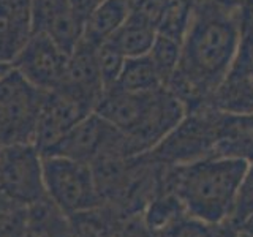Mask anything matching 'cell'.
I'll return each mask as SVG.
<instances>
[{"instance_id": "cell-26", "label": "cell", "mask_w": 253, "mask_h": 237, "mask_svg": "<svg viewBox=\"0 0 253 237\" xmlns=\"http://www.w3.org/2000/svg\"><path fill=\"white\" fill-rule=\"evenodd\" d=\"M172 2L174 0H128L130 14L138 16L157 29Z\"/></svg>"}, {"instance_id": "cell-23", "label": "cell", "mask_w": 253, "mask_h": 237, "mask_svg": "<svg viewBox=\"0 0 253 237\" xmlns=\"http://www.w3.org/2000/svg\"><path fill=\"white\" fill-rule=\"evenodd\" d=\"M97 59H98V68H100L105 90L111 89V87H114L117 84L126 57L117 49V46L111 40H108L106 43H103L97 47Z\"/></svg>"}, {"instance_id": "cell-4", "label": "cell", "mask_w": 253, "mask_h": 237, "mask_svg": "<svg viewBox=\"0 0 253 237\" xmlns=\"http://www.w3.org/2000/svg\"><path fill=\"white\" fill-rule=\"evenodd\" d=\"M217 108L206 105L185 113L182 120L146 155L158 164L180 166L213 155Z\"/></svg>"}, {"instance_id": "cell-3", "label": "cell", "mask_w": 253, "mask_h": 237, "mask_svg": "<svg viewBox=\"0 0 253 237\" xmlns=\"http://www.w3.org/2000/svg\"><path fill=\"white\" fill-rule=\"evenodd\" d=\"M93 113L124 134L133 155H141L154 149L187 111L165 85L146 93L111 87L101 93Z\"/></svg>"}, {"instance_id": "cell-24", "label": "cell", "mask_w": 253, "mask_h": 237, "mask_svg": "<svg viewBox=\"0 0 253 237\" xmlns=\"http://www.w3.org/2000/svg\"><path fill=\"white\" fill-rule=\"evenodd\" d=\"M253 218V161L247 164L242 180L237 188L234 209L229 223L241 229L249 220Z\"/></svg>"}, {"instance_id": "cell-27", "label": "cell", "mask_w": 253, "mask_h": 237, "mask_svg": "<svg viewBox=\"0 0 253 237\" xmlns=\"http://www.w3.org/2000/svg\"><path fill=\"white\" fill-rule=\"evenodd\" d=\"M100 2L101 0H68V6L71 13L75 14V18L83 24V29H84V22L87 21V18H89L90 13L93 11V8Z\"/></svg>"}, {"instance_id": "cell-19", "label": "cell", "mask_w": 253, "mask_h": 237, "mask_svg": "<svg viewBox=\"0 0 253 237\" xmlns=\"http://www.w3.org/2000/svg\"><path fill=\"white\" fill-rule=\"evenodd\" d=\"M154 237H241V231L229 221L211 225L192 217H184L162 231L154 233Z\"/></svg>"}, {"instance_id": "cell-32", "label": "cell", "mask_w": 253, "mask_h": 237, "mask_svg": "<svg viewBox=\"0 0 253 237\" xmlns=\"http://www.w3.org/2000/svg\"><path fill=\"white\" fill-rule=\"evenodd\" d=\"M250 2H252V3H253V0H250Z\"/></svg>"}, {"instance_id": "cell-10", "label": "cell", "mask_w": 253, "mask_h": 237, "mask_svg": "<svg viewBox=\"0 0 253 237\" xmlns=\"http://www.w3.org/2000/svg\"><path fill=\"white\" fill-rule=\"evenodd\" d=\"M93 111V101L65 87L47 92L38 116L34 144L43 154Z\"/></svg>"}, {"instance_id": "cell-22", "label": "cell", "mask_w": 253, "mask_h": 237, "mask_svg": "<svg viewBox=\"0 0 253 237\" xmlns=\"http://www.w3.org/2000/svg\"><path fill=\"white\" fill-rule=\"evenodd\" d=\"M29 205L0 190V237H24Z\"/></svg>"}, {"instance_id": "cell-5", "label": "cell", "mask_w": 253, "mask_h": 237, "mask_svg": "<svg viewBox=\"0 0 253 237\" xmlns=\"http://www.w3.org/2000/svg\"><path fill=\"white\" fill-rule=\"evenodd\" d=\"M46 93L14 68L0 78V147L35 141Z\"/></svg>"}, {"instance_id": "cell-13", "label": "cell", "mask_w": 253, "mask_h": 237, "mask_svg": "<svg viewBox=\"0 0 253 237\" xmlns=\"http://www.w3.org/2000/svg\"><path fill=\"white\" fill-rule=\"evenodd\" d=\"M213 155L244 163L253 161V111L217 108Z\"/></svg>"}, {"instance_id": "cell-1", "label": "cell", "mask_w": 253, "mask_h": 237, "mask_svg": "<svg viewBox=\"0 0 253 237\" xmlns=\"http://www.w3.org/2000/svg\"><path fill=\"white\" fill-rule=\"evenodd\" d=\"M242 2L195 8L177 70L166 84L187 113L211 105L241 43Z\"/></svg>"}, {"instance_id": "cell-9", "label": "cell", "mask_w": 253, "mask_h": 237, "mask_svg": "<svg viewBox=\"0 0 253 237\" xmlns=\"http://www.w3.org/2000/svg\"><path fill=\"white\" fill-rule=\"evenodd\" d=\"M223 111H253V3L242 2V34L236 59L211 101Z\"/></svg>"}, {"instance_id": "cell-28", "label": "cell", "mask_w": 253, "mask_h": 237, "mask_svg": "<svg viewBox=\"0 0 253 237\" xmlns=\"http://www.w3.org/2000/svg\"><path fill=\"white\" fill-rule=\"evenodd\" d=\"M184 2L195 10V8L206 6V5H215V3H234V2H241V0H184Z\"/></svg>"}, {"instance_id": "cell-16", "label": "cell", "mask_w": 253, "mask_h": 237, "mask_svg": "<svg viewBox=\"0 0 253 237\" xmlns=\"http://www.w3.org/2000/svg\"><path fill=\"white\" fill-rule=\"evenodd\" d=\"M24 237H73L70 217L44 196L29 205Z\"/></svg>"}, {"instance_id": "cell-18", "label": "cell", "mask_w": 253, "mask_h": 237, "mask_svg": "<svg viewBox=\"0 0 253 237\" xmlns=\"http://www.w3.org/2000/svg\"><path fill=\"white\" fill-rule=\"evenodd\" d=\"M114 87L126 92L146 93L162 89L165 82L149 55H141L125 60L122 73Z\"/></svg>"}, {"instance_id": "cell-17", "label": "cell", "mask_w": 253, "mask_h": 237, "mask_svg": "<svg viewBox=\"0 0 253 237\" xmlns=\"http://www.w3.org/2000/svg\"><path fill=\"white\" fill-rule=\"evenodd\" d=\"M155 35L157 29L152 24L146 22L138 16L128 14V18L125 19L121 29L114 34V37L111 38V41L117 46V49L126 59H131L147 55L154 44Z\"/></svg>"}, {"instance_id": "cell-29", "label": "cell", "mask_w": 253, "mask_h": 237, "mask_svg": "<svg viewBox=\"0 0 253 237\" xmlns=\"http://www.w3.org/2000/svg\"><path fill=\"white\" fill-rule=\"evenodd\" d=\"M239 231H242V233H245V234H249L250 237H253V218L252 220H249L247 223H245Z\"/></svg>"}, {"instance_id": "cell-2", "label": "cell", "mask_w": 253, "mask_h": 237, "mask_svg": "<svg viewBox=\"0 0 253 237\" xmlns=\"http://www.w3.org/2000/svg\"><path fill=\"white\" fill-rule=\"evenodd\" d=\"M249 163L211 157L180 166L162 164V184L184 204L187 217L211 225L228 223Z\"/></svg>"}, {"instance_id": "cell-30", "label": "cell", "mask_w": 253, "mask_h": 237, "mask_svg": "<svg viewBox=\"0 0 253 237\" xmlns=\"http://www.w3.org/2000/svg\"><path fill=\"white\" fill-rule=\"evenodd\" d=\"M11 68H13L11 65H5V63H0V78H3Z\"/></svg>"}, {"instance_id": "cell-12", "label": "cell", "mask_w": 253, "mask_h": 237, "mask_svg": "<svg viewBox=\"0 0 253 237\" xmlns=\"http://www.w3.org/2000/svg\"><path fill=\"white\" fill-rule=\"evenodd\" d=\"M73 237H154L142 215L125 213L108 204L70 217Z\"/></svg>"}, {"instance_id": "cell-14", "label": "cell", "mask_w": 253, "mask_h": 237, "mask_svg": "<svg viewBox=\"0 0 253 237\" xmlns=\"http://www.w3.org/2000/svg\"><path fill=\"white\" fill-rule=\"evenodd\" d=\"M59 87L83 95L97 106L101 93L105 92L98 68L97 47L84 43L83 40L78 43L75 51L68 55L65 76Z\"/></svg>"}, {"instance_id": "cell-25", "label": "cell", "mask_w": 253, "mask_h": 237, "mask_svg": "<svg viewBox=\"0 0 253 237\" xmlns=\"http://www.w3.org/2000/svg\"><path fill=\"white\" fill-rule=\"evenodd\" d=\"M68 8V0H32V32H44L49 22Z\"/></svg>"}, {"instance_id": "cell-20", "label": "cell", "mask_w": 253, "mask_h": 237, "mask_svg": "<svg viewBox=\"0 0 253 237\" xmlns=\"http://www.w3.org/2000/svg\"><path fill=\"white\" fill-rule=\"evenodd\" d=\"M32 26L0 16V63L11 65L32 37Z\"/></svg>"}, {"instance_id": "cell-15", "label": "cell", "mask_w": 253, "mask_h": 237, "mask_svg": "<svg viewBox=\"0 0 253 237\" xmlns=\"http://www.w3.org/2000/svg\"><path fill=\"white\" fill-rule=\"evenodd\" d=\"M128 14V0H101L84 22L81 40L93 47H98L114 37Z\"/></svg>"}, {"instance_id": "cell-8", "label": "cell", "mask_w": 253, "mask_h": 237, "mask_svg": "<svg viewBox=\"0 0 253 237\" xmlns=\"http://www.w3.org/2000/svg\"><path fill=\"white\" fill-rule=\"evenodd\" d=\"M0 190L27 205L47 196L43 155L34 142L0 147Z\"/></svg>"}, {"instance_id": "cell-7", "label": "cell", "mask_w": 253, "mask_h": 237, "mask_svg": "<svg viewBox=\"0 0 253 237\" xmlns=\"http://www.w3.org/2000/svg\"><path fill=\"white\" fill-rule=\"evenodd\" d=\"M108 154L133 157L124 134L103 120L98 114L92 113L67 134H63L55 144L46 149L42 155L63 157L90 164L97 158Z\"/></svg>"}, {"instance_id": "cell-6", "label": "cell", "mask_w": 253, "mask_h": 237, "mask_svg": "<svg viewBox=\"0 0 253 237\" xmlns=\"http://www.w3.org/2000/svg\"><path fill=\"white\" fill-rule=\"evenodd\" d=\"M47 198L68 217L103 204L90 164L63 157H43Z\"/></svg>"}, {"instance_id": "cell-21", "label": "cell", "mask_w": 253, "mask_h": 237, "mask_svg": "<svg viewBox=\"0 0 253 237\" xmlns=\"http://www.w3.org/2000/svg\"><path fill=\"white\" fill-rule=\"evenodd\" d=\"M180 52H182V41L157 32L154 44L150 47L147 55L154 62V65L158 73H160L165 85L168 84L171 76L174 75V71L177 70Z\"/></svg>"}, {"instance_id": "cell-11", "label": "cell", "mask_w": 253, "mask_h": 237, "mask_svg": "<svg viewBox=\"0 0 253 237\" xmlns=\"http://www.w3.org/2000/svg\"><path fill=\"white\" fill-rule=\"evenodd\" d=\"M67 62L68 54L49 37L42 32H34L13 63V68L37 89L51 92L63 82Z\"/></svg>"}, {"instance_id": "cell-31", "label": "cell", "mask_w": 253, "mask_h": 237, "mask_svg": "<svg viewBox=\"0 0 253 237\" xmlns=\"http://www.w3.org/2000/svg\"><path fill=\"white\" fill-rule=\"evenodd\" d=\"M241 237H250V236H249V234H245V233H242V231H241Z\"/></svg>"}]
</instances>
